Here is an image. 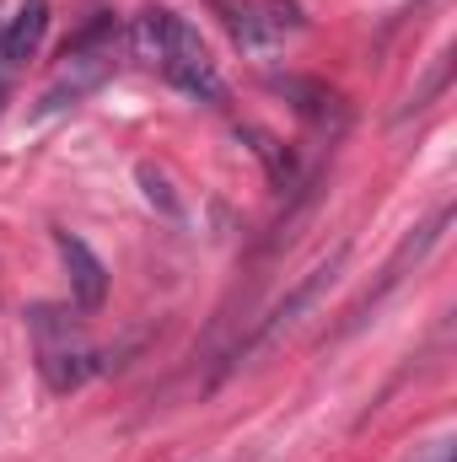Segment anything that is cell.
Segmentation results:
<instances>
[{
  "mask_svg": "<svg viewBox=\"0 0 457 462\" xmlns=\"http://www.w3.org/2000/svg\"><path fill=\"white\" fill-rule=\"evenodd\" d=\"M269 87L280 92V97H291L296 103V114H307L312 124H340L344 118V103L329 92V87H318V81H302V76H269Z\"/></svg>",
  "mask_w": 457,
  "mask_h": 462,
  "instance_id": "obj_7",
  "label": "cell"
},
{
  "mask_svg": "<svg viewBox=\"0 0 457 462\" xmlns=\"http://www.w3.org/2000/svg\"><path fill=\"white\" fill-rule=\"evenodd\" d=\"M43 32H49V0H22L16 16H11V27L0 32V60H5V70L27 65L33 49L43 43Z\"/></svg>",
  "mask_w": 457,
  "mask_h": 462,
  "instance_id": "obj_6",
  "label": "cell"
},
{
  "mask_svg": "<svg viewBox=\"0 0 457 462\" xmlns=\"http://www.w3.org/2000/svg\"><path fill=\"white\" fill-rule=\"evenodd\" d=\"M114 38H118V22L114 16H98L87 32H76L65 43V65H60V81L43 92V108L38 114H60V108H76L87 92H98L108 76H114Z\"/></svg>",
  "mask_w": 457,
  "mask_h": 462,
  "instance_id": "obj_2",
  "label": "cell"
},
{
  "mask_svg": "<svg viewBox=\"0 0 457 462\" xmlns=\"http://www.w3.org/2000/svg\"><path fill=\"white\" fill-rule=\"evenodd\" d=\"M140 189H145V199H151V205H162L167 216H178V199H173V189H167V178H162V172H156L151 162L140 167Z\"/></svg>",
  "mask_w": 457,
  "mask_h": 462,
  "instance_id": "obj_9",
  "label": "cell"
},
{
  "mask_svg": "<svg viewBox=\"0 0 457 462\" xmlns=\"http://www.w3.org/2000/svg\"><path fill=\"white\" fill-rule=\"evenodd\" d=\"M54 247H60V258H65L76 312H98V307L108 301V269H103V258H98L81 236H70V231H54Z\"/></svg>",
  "mask_w": 457,
  "mask_h": 462,
  "instance_id": "obj_4",
  "label": "cell"
},
{
  "mask_svg": "<svg viewBox=\"0 0 457 462\" xmlns=\"http://www.w3.org/2000/svg\"><path fill=\"white\" fill-rule=\"evenodd\" d=\"M415 462H452V447L447 441H431L425 452H415Z\"/></svg>",
  "mask_w": 457,
  "mask_h": 462,
  "instance_id": "obj_10",
  "label": "cell"
},
{
  "mask_svg": "<svg viewBox=\"0 0 457 462\" xmlns=\"http://www.w3.org/2000/svg\"><path fill=\"white\" fill-rule=\"evenodd\" d=\"M33 334H38V371L54 393H76L87 376L103 371L98 349L87 345L81 323L70 312H54V307H38L33 312Z\"/></svg>",
  "mask_w": 457,
  "mask_h": 462,
  "instance_id": "obj_3",
  "label": "cell"
},
{
  "mask_svg": "<svg viewBox=\"0 0 457 462\" xmlns=\"http://www.w3.org/2000/svg\"><path fill=\"white\" fill-rule=\"evenodd\" d=\"M5 76H11V70H5V60H0V92H5Z\"/></svg>",
  "mask_w": 457,
  "mask_h": 462,
  "instance_id": "obj_11",
  "label": "cell"
},
{
  "mask_svg": "<svg viewBox=\"0 0 457 462\" xmlns=\"http://www.w3.org/2000/svg\"><path fill=\"white\" fill-rule=\"evenodd\" d=\"M340 263H344V247L334 253V258H323V263H318V269H312V274H307V280H302V285H296V291H291V296H285L269 318H264V323H258V334L247 339V349H242V355H253V349H264L269 339H280V334H285V328H291V323H296V318H302V312H307L323 291H329V285H334Z\"/></svg>",
  "mask_w": 457,
  "mask_h": 462,
  "instance_id": "obj_5",
  "label": "cell"
},
{
  "mask_svg": "<svg viewBox=\"0 0 457 462\" xmlns=\"http://www.w3.org/2000/svg\"><path fill=\"white\" fill-rule=\"evenodd\" d=\"M242 134H247V140H253V151H258V156L269 162L275 183H291V156H280V145H275V140H269L264 129H242Z\"/></svg>",
  "mask_w": 457,
  "mask_h": 462,
  "instance_id": "obj_8",
  "label": "cell"
},
{
  "mask_svg": "<svg viewBox=\"0 0 457 462\" xmlns=\"http://www.w3.org/2000/svg\"><path fill=\"white\" fill-rule=\"evenodd\" d=\"M129 43H135V54H140L145 65H156L178 92H189V97H200V103H221V70H216L210 49L200 43V32H194L183 16L151 5V11L135 16Z\"/></svg>",
  "mask_w": 457,
  "mask_h": 462,
  "instance_id": "obj_1",
  "label": "cell"
}]
</instances>
